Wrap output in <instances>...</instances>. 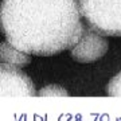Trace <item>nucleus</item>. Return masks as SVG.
<instances>
[{
  "label": "nucleus",
  "mask_w": 121,
  "mask_h": 121,
  "mask_svg": "<svg viewBox=\"0 0 121 121\" xmlns=\"http://www.w3.org/2000/svg\"><path fill=\"white\" fill-rule=\"evenodd\" d=\"M83 27L77 0L0 1V30L8 43L28 55L70 50Z\"/></svg>",
  "instance_id": "1"
},
{
  "label": "nucleus",
  "mask_w": 121,
  "mask_h": 121,
  "mask_svg": "<svg viewBox=\"0 0 121 121\" xmlns=\"http://www.w3.org/2000/svg\"><path fill=\"white\" fill-rule=\"evenodd\" d=\"M81 17L93 31L121 36V0H77Z\"/></svg>",
  "instance_id": "2"
},
{
  "label": "nucleus",
  "mask_w": 121,
  "mask_h": 121,
  "mask_svg": "<svg viewBox=\"0 0 121 121\" xmlns=\"http://www.w3.org/2000/svg\"><path fill=\"white\" fill-rule=\"evenodd\" d=\"M34 82L22 69L0 63V97H34Z\"/></svg>",
  "instance_id": "3"
},
{
  "label": "nucleus",
  "mask_w": 121,
  "mask_h": 121,
  "mask_svg": "<svg viewBox=\"0 0 121 121\" xmlns=\"http://www.w3.org/2000/svg\"><path fill=\"white\" fill-rule=\"evenodd\" d=\"M108 48L109 43L102 35L93 31L89 27L87 28L83 27L79 40L70 48V55L78 62L87 63L102 58L105 52L108 51Z\"/></svg>",
  "instance_id": "4"
},
{
  "label": "nucleus",
  "mask_w": 121,
  "mask_h": 121,
  "mask_svg": "<svg viewBox=\"0 0 121 121\" xmlns=\"http://www.w3.org/2000/svg\"><path fill=\"white\" fill-rule=\"evenodd\" d=\"M30 60L31 59L28 54L17 50L7 40L0 42V63L15 66V67H23V66L28 65Z\"/></svg>",
  "instance_id": "5"
},
{
  "label": "nucleus",
  "mask_w": 121,
  "mask_h": 121,
  "mask_svg": "<svg viewBox=\"0 0 121 121\" xmlns=\"http://www.w3.org/2000/svg\"><path fill=\"white\" fill-rule=\"evenodd\" d=\"M38 95H42V97H66V95H69V93L58 85H48L39 91Z\"/></svg>",
  "instance_id": "6"
},
{
  "label": "nucleus",
  "mask_w": 121,
  "mask_h": 121,
  "mask_svg": "<svg viewBox=\"0 0 121 121\" xmlns=\"http://www.w3.org/2000/svg\"><path fill=\"white\" fill-rule=\"evenodd\" d=\"M106 93L112 97H121V71L110 79L106 87Z\"/></svg>",
  "instance_id": "7"
}]
</instances>
